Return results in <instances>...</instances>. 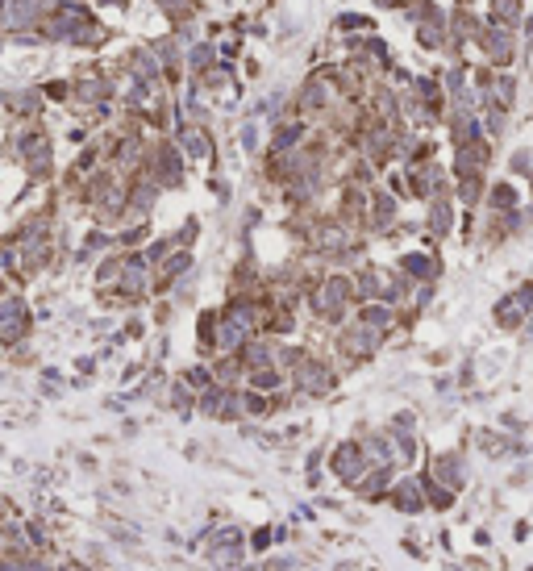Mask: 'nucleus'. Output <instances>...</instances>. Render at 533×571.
<instances>
[{
    "mask_svg": "<svg viewBox=\"0 0 533 571\" xmlns=\"http://www.w3.org/2000/svg\"><path fill=\"white\" fill-rule=\"evenodd\" d=\"M529 304H533V284H525L517 296L500 300V308H496V321H500V326H517V321L529 313Z\"/></svg>",
    "mask_w": 533,
    "mask_h": 571,
    "instance_id": "nucleus-3",
    "label": "nucleus"
},
{
    "mask_svg": "<svg viewBox=\"0 0 533 571\" xmlns=\"http://www.w3.org/2000/svg\"><path fill=\"white\" fill-rule=\"evenodd\" d=\"M421 488H425V505H434V509H450V505H454V492H446V488L434 484L430 476L421 480Z\"/></svg>",
    "mask_w": 533,
    "mask_h": 571,
    "instance_id": "nucleus-5",
    "label": "nucleus"
},
{
    "mask_svg": "<svg viewBox=\"0 0 533 571\" xmlns=\"http://www.w3.org/2000/svg\"><path fill=\"white\" fill-rule=\"evenodd\" d=\"M430 480L442 484L446 492H458V488H462V459H458V454H434Z\"/></svg>",
    "mask_w": 533,
    "mask_h": 571,
    "instance_id": "nucleus-2",
    "label": "nucleus"
},
{
    "mask_svg": "<svg viewBox=\"0 0 533 571\" xmlns=\"http://www.w3.org/2000/svg\"><path fill=\"white\" fill-rule=\"evenodd\" d=\"M392 500H396V509L400 513H421L425 509V488H421V480H400L396 484V492H392Z\"/></svg>",
    "mask_w": 533,
    "mask_h": 571,
    "instance_id": "nucleus-4",
    "label": "nucleus"
},
{
    "mask_svg": "<svg viewBox=\"0 0 533 571\" xmlns=\"http://www.w3.org/2000/svg\"><path fill=\"white\" fill-rule=\"evenodd\" d=\"M371 480H358V492L362 496H380L388 488V467H375V472H367Z\"/></svg>",
    "mask_w": 533,
    "mask_h": 571,
    "instance_id": "nucleus-6",
    "label": "nucleus"
},
{
    "mask_svg": "<svg viewBox=\"0 0 533 571\" xmlns=\"http://www.w3.org/2000/svg\"><path fill=\"white\" fill-rule=\"evenodd\" d=\"M529 571H533V567H529Z\"/></svg>",
    "mask_w": 533,
    "mask_h": 571,
    "instance_id": "nucleus-9",
    "label": "nucleus"
},
{
    "mask_svg": "<svg viewBox=\"0 0 533 571\" xmlns=\"http://www.w3.org/2000/svg\"><path fill=\"white\" fill-rule=\"evenodd\" d=\"M367 446H358V442H346V446H338L334 450V476H342L346 484H358L362 476H367Z\"/></svg>",
    "mask_w": 533,
    "mask_h": 571,
    "instance_id": "nucleus-1",
    "label": "nucleus"
},
{
    "mask_svg": "<svg viewBox=\"0 0 533 571\" xmlns=\"http://www.w3.org/2000/svg\"><path fill=\"white\" fill-rule=\"evenodd\" d=\"M262 546H271V530H254V550H262Z\"/></svg>",
    "mask_w": 533,
    "mask_h": 571,
    "instance_id": "nucleus-8",
    "label": "nucleus"
},
{
    "mask_svg": "<svg viewBox=\"0 0 533 571\" xmlns=\"http://www.w3.org/2000/svg\"><path fill=\"white\" fill-rule=\"evenodd\" d=\"M512 200H517V192H512L508 184H500V188L492 192V204H496V209H508V204H512Z\"/></svg>",
    "mask_w": 533,
    "mask_h": 571,
    "instance_id": "nucleus-7",
    "label": "nucleus"
}]
</instances>
